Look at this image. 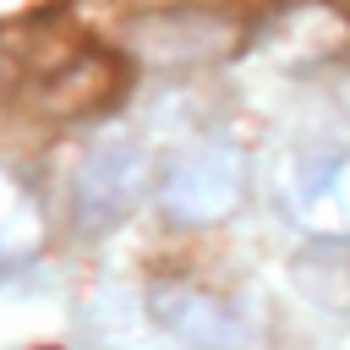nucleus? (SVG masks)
Wrapping results in <instances>:
<instances>
[]
</instances>
